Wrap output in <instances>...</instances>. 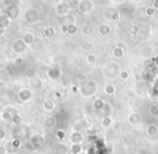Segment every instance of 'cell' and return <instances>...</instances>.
Returning <instances> with one entry per match:
<instances>
[{
    "instance_id": "6da1fadb",
    "label": "cell",
    "mask_w": 158,
    "mask_h": 154,
    "mask_svg": "<svg viewBox=\"0 0 158 154\" xmlns=\"http://www.w3.org/2000/svg\"><path fill=\"white\" fill-rule=\"evenodd\" d=\"M147 14H148V15H153V14H154V10L153 9H148V10H147Z\"/></svg>"
}]
</instances>
